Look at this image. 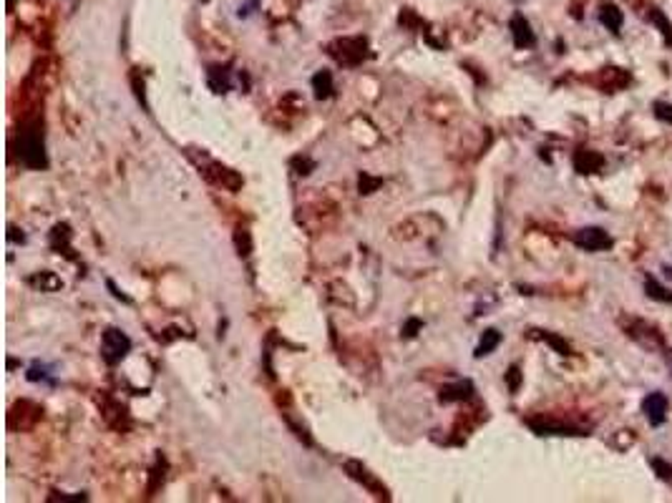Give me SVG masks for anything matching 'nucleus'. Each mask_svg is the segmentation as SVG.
Wrapping results in <instances>:
<instances>
[{
  "label": "nucleus",
  "instance_id": "6",
  "mask_svg": "<svg viewBox=\"0 0 672 503\" xmlns=\"http://www.w3.org/2000/svg\"><path fill=\"white\" fill-rule=\"evenodd\" d=\"M642 413L652 428H660L667 421V395L665 392H649L642 400Z\"/></svg>",
  "mask_w": 672,
  "mask_h": 503
},
{
  "label": "nucleus",
  "instance_id": "23",
  "mask_svg": "<svg viewBox=\"0 0 672 503\" xmlns=\"http://www.w3.org/2000/svg\"><path fill=\"white\" fill-rule=\"evenodd\" d=\"M665 363H667V368H670V373H672V350H665Z\"/></svg>",
  "mask_w": 672,
  "mask_h": 503
},
{
  "label": "nucleus",
  "instance_id": "20",
  "mask_svg": "<svg viewBox=\"0 0 672 503\" xmlns=\"http://www.w3.org/2000/svg\"><path fill=\"white\" fill-rule=\"evenodd\" d=\"M506 385H509V390L511 392H516L519 390V385H521V370L514 365V368H509V373H506Z\"/></svg>",
  "mask_w": 672,
  "mask_h": 503
},
{
  "label": "nucleus",
  "instance_id": "8",
  "mask_svg": "<svg viewBox=\"0 0 672 503\" xmlns=\"http://www.w3.org/2000/svg\"><path fill=\"white\" fill-rule=\"evenodd\" d=\"M509 28H511L514 46H516V48H531L534 43H537V38H534V30H531V25H529V20H526V18L521 15V13H516V15L511 18Z\"/></svg>",
  "mask_w": 672,
  "mask_h": 503
},
{
  "label": "nucleus",
  "instance_id": "13",
  "mask_svg": "<svg viewBox=\"0 0 672 503\" xmlns=\"http://www.w3.org/2000/svg\"><path fill=\"white\" fill-rule=\"evenodd\" d=\"M647 20H649L652 25H657V28H660V33H662V38H665V43H667V46H672V23L665 18V13H662L660 8H649Z\"/></svg>",
  "mask_w": 672,
  "mask_h": 503
},
{
  "label": "nucleus",
  "instance_id": "2",
  "mask_svg": "<svg viewBox=\"0 0 672 503\" xmlns=\"http://www.w3.org/2000/svg\"><path fill=\"white\" fill-rule=\"evenodd\" d=\"M625 333H627V337H632L635 342L647 347V350H662V347H665V337H662V333L645 320H637V317H630V322L625 320Z\"/></svg>",
  "mask_w": 672,
  "mask_h": 503
},
{
  "label": "nucleus",
  "instance_id": "18",
  "mask_svg": "<svg viewBox=\"0 0 672 503\" xmlns=\"http://www.w3.org/2000/svg\"><path fill=\"white\" fill-rule=\"evenodd\" d=\"M30 282H33V285H38L41 290H48V292H51V290H56V287H61V282L56 280V277L51 275V272H41V275L33 277Z\"/></svg>",
  "mask_w": 672,
  "mask_h": 503
},
{
  "label": "nucleus",
  "instance_id": "12",
  "mask_svg": "<svg viewBox=\"0 0 672 503\" xmlns=\"http://www.w3.org/2000/svg\"><path fill=\"white\" fill-rule=\"evenodd\" d=\"M645 294H647L649 299H657V302H672V290L662 287L660 282L649 275L645 277Z\"/></svg>",
  "mask_w": 672,
  "mask_h": 503
},
{
  "label": "nucleus",
  "instance_id": "14",
  "mask_svg": "<svg viewBox=\"0 0 672 503\" xmlns=\"http://www.w3.org/2000/svg\"><path fill=\"white\" fill-rule=\"evenodd\" d=\"M499 342H502V333H499V330H486L484 337H481V342H478V347H476V357L491 355V352L499 347Z\"/></svg>",
  "mask_w": 672,
  "mask_h": 503
},
{
  "label": "nucleus",
  "instance_id": "21",
  "mask_svg": "<svg viewBox=\"0 0 672 503\" xmlns=\"http://www.w3.org/2000/svg\"><path fill=\"white\" fill-rule=\"evenodd\" d=\"M375 187H380V179H368L366 174L360 176V189H363V192H366V194H371Z\"/></svg>",
  "mask_w": 672,
  "mask_h": 503
},
{
  "label": "nucleus",
  "instance_id": "5",
  "mask_svg": "<svg viewBox=\"0 0 672 503\" xmlns=\"http://www.w3.org/2000/svg\"><path fill=\"white\" fill-rule=\"evenodd\" d=\"M574 244L582 247L587 252H602L612 247V237L604 232L602 227H584L574 235Z\"/></svg>",
  "mask_w": 672,
  "mask_h": 503
},
{
  "label": "nucleus",
  "instance_id": "24",
  "mask_svg": "<svg viewBox=\"0 0 672 503\" xmlns=\"http://www.w3.org/2000/svg\"><path fill=\"white\" fill-rule=\"evenodd\" d=\"M665 272H667V277H672V267H665Z\"/></svg>",
  "mask_w": 672,
  "mask_h": 503
},
{
  "label": "nucleus",
  "instance_id": "10",
  "mask_svg": "<svg viewBox=\"0 0 672 503\" xmlns=\"http://www.w3.org/2000/svg\"><path fill=\"white\" fill-rule=\"evenodd\" d=\"M599 20L602 25L607 30H612L614 35L622 30V23H625V15H622V11H619L617 6H612V3H604V6L599 8Z\"/></svg>",
  "mask_w": 672,
  "mask_h": 503
},
{
  "label": "nucleus",
  "instance_id": "1",
  "mask_svg": "<svg viewBox=\"0 0 672 503\" xmlns=\"http://www.w3.org/2000/svg\"><path fill=\"white\" fill-rule=\"evenodd\" d=\"M15 151L18 159L28 169H46V144H43V126L41 121H28L18 129V139H15Z\"/></svg>",
  "mask_w": 672,
  "mask_h": 503
},
{
  "label": "nucleus",
  "instance_id": "16",
  "mask_svg": "<svg viewBox=\"0 0 672 503\" xmlns=\"http://www.w3.org/2000/svg\"><path fill=\"white\" fill-rule=\"evenodd\" d=\"M539 337L542 340H547L549 345L554 347L559 355H572V347H569V342H564V340L559 337V335H554V333H539Z\"/></svg>",
  "mask_w": 672,
  "mask_h": 503
},
{
  "label": "nucleus",
  "instance_id": "15",
  "mask_svg": "<svg viewBox=\"0 0 672 503\" xmlns=\"http://www.w3.org/2000/svg\"><path fill=\"white\" fill-rule=\"evenodd\" d=\"M313 88H315V96H318V99H328V96H332V76L328 73V70H320L318 76L313 78Z\"/></svg>",
  "mask_w": 672,
  "mask_h": 503
},
{
  "label": "nucleus",
  "instance_id": "22",
  "mask_svg": "<svg viewBox=\"0 0 672 503\" xmlns=\"http://www.w3.org/2000/svg\"><path fill=\"white\" fill-rule=\"evenodd\" d=\"M418 328H421V322H418V320H411V322L406 325V335H408V337H413Z\"/></svg>",
  "mask_w": 672,
  "mask_h": 503
},
{
  "label": "nucleus",
  "instance_id": "9",
  "mask_svg": "<svg viewBox=\"0 0 672 503\" xmlns=\"http://www.w3.org/2000/svg\"><path fill=\"white\" fill-rule=\"evenodd\" d=\"M602 166H604V156H602V154L590 151V149H579V151L574 154V169H577L579 174H595Z\"/></svg>",
  "mask_w": 672,
  "mask_h": 503
},
{
  "label": "nucleus",
  "instance_id": "7",
  "mask_svg": "<svg viewBox=\"0 0 672 503\" xmlns=\"http://www.w3.org/2000/svg\"><path fill=\"white\" fill-rule=\"evenodd\" d=\"M529 426H531V430H534V433H539V435H587L582 428L549 421V418H534V421H529Z\"/></svg>",
  "mask_w": 672,
  "mask_h": 503
},
{
  "label": "nucleus",
  "instance_id": "19",
  "mask_svg": "<svg viewBox=\"0 0 672 503\" xmlns=\"http://www.w3.org/2000/svg\"><path fill=\"white\" fill-rule=\"evenodd\" d=\"M654 116L660 118V121H665V123H672V106L670 104H665V101H654Z\"/></svg>",
  "mask_w": 672,
  "mask_h": 503
},
{
  "label": "nucleus",
  "instance_id": "3",
  "mask_svg": "<svg viewBox=\"0 0 672 503\" xmlns=\"http://www.w3.org/2000/svg\"><path fill=\"white\" fill-rule=\"evenodd\" d=\"M101 350H104L106 363L116 365V363H121L126 352L131 350V340L126 337V333H121V330L108 328L106 333H104V340H101Z\"/></svg>",
  "mask_w": 672,
  "mask_h": 503
},
{
  "label": "nucleus",
  "instance_id": "17",
  "mask_svg": "<svg viewBox=\"0 0 672 503\" xmlns=\"http://www.w3.org/2000/svg\"><path fill=\"white\" fill-rule=\"evenodd\" d=\"M649 466L654 468V473H657V478H662V480H670L672 478V466L667 461H662V458H649Z\"/></svg>",
  "mask_w": 672,
  "mask_h": 503
},
{
  "label": "nucleus",
  "instance_id": "11",
  "mask_svg": "<svg viewBox=\"0 0 672 503\" xmlns=\"http://www.w3.org/2000/svg\"><path fill=\"white\" fill-rule=\"evenodd\" d=\"M473 385L471 383H456V385H448L441 390V403H451V400H466L471 398Z\"/></svg>",
  "mask_w": 672,
  "mask_h": 503
},
{
  "label": "nucleus",
  "instance_id": "4",
  "mask_svg": "<svg viewBox=\"0 0 672 503\" xmlns=\"http://www.w3.org/2000/svg\"><path fill=\"white\" fill-rule=\"evenodd\" d=\"M345 473L350 476L353 480H358V483H363V486L368 488V491L373 493L375 498H388V488L380 483V480L375 478V476L371 473V471L363 466V463H358V461H345Z\"/></svg>",
  "mask_w": 672,
  "mask_h": 503
}]
</instances>
